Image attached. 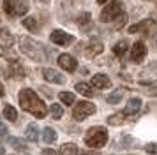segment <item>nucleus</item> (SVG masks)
<instances>
[{
  "mask_svg": "<svg viewBox=\"0 0 157 155\" xmlns=\"http://www.w3.org/2000/svg\"><path fill=\"white\" fill-rule=\"evenodd\" d=\"M43 76L46 81H50V83H58V85H62L65 83V78L60 74V72H57L55 69H44L43 70Z\"/></svg>",
  "mask_w": 157,
  "mask_h": 155,
  "instance_id": "nucleus-12",
  "label": "nucleus"
},
{
  "mask_svg": "<svg viewBox=\"0 0 157 155\" xmlns=\"http://www.w3.org/2000/svg\"><path fill=\"white\" fill-rule=\"evenodd\" d=\"M148 93H150V95H157V86H155V88H150Z\"/></svg>",
  "mask_w": 157,
  "mask_h": 155,
  "instance_id": "nucleus-33",
  "label": "nucleus"
},
{
  "mask_svg": "<svg viewBox=\"0 0 157 155\" xmlns=\"http://www.w3.org/2000/svg\"><path fill=\"white\" fill-rule=\"evenodd\" d=\"M83 155H101V153H97V152H85Z\"/></svg>",
  "mask_w": 157,
  "mask_h": 155,
  "instance_id": "nucleus-34",
  "label": "nucleus"
},
{
  "mask_svg": "<svg viewBox=\"0 0 157 155\" xmlns=\"http://www.w3.org/2000/svg\"><path fill=\"white\" fill-rule=\"evenodd\" d=\"M0 97H4V86H2V83H0Z\"/></svg>",
  "mask_w": 157,
  "mask_h": 155,
  "instance_id": "nucleus-35",
  "label": "nucleus"
},
{
  "mask_svg": "<svg viewBox=\"0 0 157 155\" xmlns=\"http://www.w3.org/2000/svg\"><path fill=\"white\" fill-rule=\"evenodd\" d=\"M0 155H4V146L0 145Z\"/></svg>",
  "mask_w": 157,
  "mask_h": 155,
  "instance_id": "nucleus-37",
  "label": "nucleus"
},
{
  "mask_svg": "<svg viewBox=\"0 0 157 155\" xmlns=\"http://www.w3.org/2000/svg\"><path fill=\"white\" fill-rule=\"evenodd\" d=\"M60 155H78V146L74 143H65L60 148Z\"/></svg>",
  "mask_w": 157,
  "mask_h": 155,
  "instance_id": "nucleus-17",
  "label": "nucleus"
},
{
  "mask_svg": "<svg viewBox=\"0 0 157 155\" xmlns=\"http://www.w3.org/2000/svg\"><path fill=\"white\" fill-rule=\"evenodd\" d=\"M20 49H21L25 55L36 60V62H43L46 60V49L41 42L34 41V39H29V37H20Z\"/></svg>",
  "mask_w": 157,
  "mask_h": 155,
  "instance_id": "nucleus-2",
  "label": "nucleus"
},
{
  "mask_svg": "<svg viewBox=\"0 0 157 155\" xmlns=\"http://www.w3.org/2000/svg\"><path fill=\"white\" fill-rule=\"evenodd\" d=\"M27 139H30L32 143H34V141H37V127L34 125V123L27 127Z\"/></svg>",
  "mask_w": 157,
  "mask_h": 155,
  "instance_id": "nucleus-26",
  "label": "nucleus"
},
{
  "mask_svg": "<svg viewBox=\"0 0 157 155\" xmlns=\"http://www.w3.org/2000/svg\"><path fill=\"white\" fill-rule=\"evenodd\" d=\"M50 111L51 115H53V118H62V115H64V109H62V106H58V104H51L50 108Z\"/></svg>",
  "mask_w": 157,
  "mask_h": 155,
  "instance_id": "nucleus-27",
  "label": "nucleus"
},
{
  "mask_svg": "<svg viewBox=\"0 0 157 155\" xmlns=\"http://www.w3.org/2000/svg\"><path fill=\"white\" fill-rule=\"evenodd\" d=\"M140 109H141V100L140 99H131L127 102V106H125V115H138L140 113Z\"/></svg>",
  "mask_w": 157,
  "mask_h": 155,
  "instance_id": "nucleus-15",
  "label": "nucleus"
},
{
  "mask_svg": "<svg viewBox=\"0 0 157 155\" xmlns=\"http://www.w3.org/2000/svg\"><path fill=\"white\" fill-rule=\"evenodd\" d=\"M9 141H11V145H13L14 148H20V150H25V148H27V145L23 143V139H18V138H11Z\"/></svg>",
  "mask_w": 157,
  "mask_h": 155,
  "instance_id": "nucleus-28",
  "label": "nucleus"
},
{
  "mask_svg": "<svg viewBox=\"0 0 157 155\" xmlns=\"http://www.w3.org/2000/svg\"><path fill=\"white\" fill-rule=\"evenodd\" d=\"M58 97H60V100H62L64 104H67V106H71L72 102H74V95H72L71 92H60Z\"/></svg>",
  "mask_w": 157,
  "mask_h": 155,
  "instance_id": "nucleus-25",
  "label": "nucleus"
},
{
  "mask_svg": "<svg viewBox=\"0 0 157 155\" xmlns=\"http://www.w3.org/2000/svg\"><path fill=\"white\" fill-rule=\"evenodd\" d=\"M92 85L95 88H99V90H104V88H109L111 86V81H109V78L106 74H95L92 78Z\"/></svg>",
  "mask_w": 157,
  "mask_h": 155,
  "instance_id": "nucleus-13",
  "label": "nucleus"
},
{
  "mask_svg": "<svg viewBox=\"0 0 157 155\" xmlns=\"http://www.w3.org/2000/svg\"><path fill=\"white\" fill-rule=\"evenodd\" d=\"M41 155H58V153L55 152V150H43V153Z\"/></svg>",
  "mask_w": 157,
  "mask_h": 155,
  "instance_id": "nucleus-32",
  "label": "nucleus"
},
{
  "mask_svg": "<svg viewBox=\"0 0 157 155\" xmlns=\"http://www.w3.org/2000/svg\"><path fill=\"white\" fill-rule=\"evenodd\" d=\"M88 21H90V13H83L78 18V25H81V27H83V25H86Z\"/></svg>",
  "mask_w": 157,
  "mask_h": 155,
  "instance_id": "nucleus-29",
  "label": "nucleus"
},
{
  "mask_svg": "<svg viewBox=\"0 0 157 155\" xmlns=\"http://www.w3.org/2000/svg\"><path fill=\"white\" fill-rule=\"evenodd\" d=\"M2 6L9 18H20L29 11V0H4Z\"/></svg>",
  "mask_w": 157,
  "mask_h": 155,
  "instance_id": "nucleus-4",
  "label": "nucleus"
},
{
  "mask_svg": "<svg viewBox=\"0 0 157 155\" xmlns=\"http://www.w3.org/2000/svg\"><path fill=\"white\" fill-rule=\"evenodd\" d=\"M85 141L90 148H102L108 143V130L104 127H92L86 132Z\"/></svg>",
  "mask_w": 157,
  "mask_h": 155,
  "instance_id": "nucleus-3",
  "label": "nucleus"
},
{
  "mask_svg": "<svg viewBox=\"0 0 157 155\" xmlns=\"http://www.w3.org/2000/svg\"><path fill=\"white\" fill-rule=\"evenodd\" d=\"M9 76H14V78H25V67H23L21 63H18V62H13L11 63V67H9Z\"/></svg>",
  "mask_w": 157,
  "mask_h": 155,
  "instance_id": "nucleus-16",
  "label": "nucleus"
},
{
  "mask_svg": "<svg viewBox=\"0 0 157 155\" xmlns=\"http://www.w3.org/2000/svg\"><path fill=\"white\" fill-rule=\"evenodd\" d=\"M102 49H104L102 42L97 41V39H90L88 44H86V48H85V56L86 58H95L97 55L102 53Z\"/></svg>",
  "mask_w": 157,
  "mask_h": 155,
  "instance_id": "nucleus-9",
  "label": "nucleus"
},
{
  "mask_svg": "<svg viewBox=\"0 0 157 155\" xmlns=\"http://www.w3.org/2000/svg\"><path fill=\"white\" fill-rule=\"evenodd\" d=\"M4 115H6V118L11 120V122H16V118H18V113H16V109L13 108V106H6L4 108Z\"/></svg>",
  "mask_w": 157,
  "mask_h": 155,
  "instance_id": "nucleus-24",
  "label": "nucleus"
},
{
  "mask_svg": "<svg viewBox=\"0 0 157 155\" xmlns=\"http://www.w3.org/2000/svg\"><path fill=\"white\" fill-rule=\"evenodd\" d=\"M39 2H44V4H50V0H39Z\"/></svg>",
  "mask_w": 157,
  "mask_h": 155,
  "instance_id": "nucleus-38",
  "label": "nucleus"
},
{
  "mask_svg": "<svg viewBox=\"0 0 157 155\" xmlns=\"http://www.w3.org/2000/svg\"><path fill=\"white\" fill-rule=\"evenodd\" d=\"M108 0H97V4H106Z\"/></svg>",
  "mask_w": 157,
  "mask_h": 155,
  "instance_id": "nucleus-36",
  "label": "nucleus"
},
{
  "mask_svg": "<svg viewBox=\"0 0 157 155\" xmlns=\"http://www.w3.org/2000/svg\"><path fill=\"white\" fill-rule=\"evenodd\" d=\"M129 56H131V60H132L134 63L143 62V58L147 56V46H145L141 41L134 42V44H132V48H131V53H129Z\"/></svg>",
  "mask_w": 157,
  "mask_h": 155,
  "instance_id": "nucleus-8",
  "label": "nucleus"
},
{
  "mask_svg": "<svg viewBox=\"0 0 157 155\" xmlns=\"http://www.w3.org/2000/svg\"><path fill=\"white\" fill-rule=\"evenodd\" d=\"M6 134H7V127L4 125V123H0V138L6 136Z\"/></svg>",
  "mask_w": 157,
  "mask_h": 155,
  "instance_id": "nucleus-31",
  "label": "nucleus"
},
{
  "mask_svg": "<svg viewBox=\"0 0 157 155\" xmlns=\"http://www.w3.org/2000/svg\"><path fill=\"white\" fill-rule=\"evenodd\" d=\"M55 139H57V132L53 129H50V127H46L43 130V141L44 143H53Z\"/></svg>",
  "mask_w": 157,
  "mask_h": 155,
  "instance_id": "nucleus-23",
  "label": "nucleus"
},
{
  "mask_svg": "<svg viewBox=\"0 0 157 155\" xmlns=\"http://www.w3.org/2000/svg\"><path fill=\"white\" fill-rule=\"evenodd\" d=\"M122 11H124L122 2H120V0H113V2H109V4L101 11V21H102V23L115 21L122 14Z\"/></svg>",
  "mask_w": 157,
  "mask_h": 155,
  "instance_id": "nucleus-5",
  "label": "nucleus"
},
{
  "mask_svg": "<svg viewBox=\"0 0 157 155\" xmlns=\"http://www.w3.org/2000/svg\"><path fill=\"white\" fill-rule=\"evenodd\" d=\"M14 44V37L9 32L7 28H0V46H6V48H13Z\"/></svg>",
  "mask_w": 157,
  "mask_h": 155,
  "instance_id": "nucleus-14",
  "label": "nucleus"
},
{
  "mask_svg": "<svg viewBox=\"0 0 157 155\" xmlns=\"http://www.w3.org/2000/svg\"><path fill=\"white\" fill-rule=\"evenodd\" d=\"M76 92H79L81 95H85V97H94V90L90 85L86 83H78L76 85Z\"/></svg>",
  "mask_w": 157,
  "mask_h": 155,
  "instance_id": "nucleus-21",
  "label": "nucleus"
},
{
  "mask_svg": "<svg viewBox=\"0 0 157 155\" xmlns=\"http://www.w3.org/2000/svg\"><path fill=\"white\" fill-rule=\"evenodd\" d=\"M154 27H155V23L152 20H143L132 27H129V34H147L150 30H154Z\"/></svg>",
  "mask_w": 157,
  "mask_h": 155,
  "instance_id": "nucleus-10",
  "label": "nucleus"
},
{
  "mask_svg": "<svg viewBox=\"0 0 157 155\" xmlns=\"http://www.w3.org/2000/svg\"><path fill=\"white\" fill-rule=\"evenodd\" d=\"M125 120H127V115L122 111V113L113 115V116H109V118H108V123H109V125H120V123H124Z\"/></svg>",
  "mask_w": 157,
  "mask_h": 155,
  "instance_id": "nucleus-20",
  "label": "nucleus"
},
{
  "mask_svg": "<svg viewBox=\"0 0 157 155\" xmlns=\"http://www.w3.org/2000/svg\"><path fill=\"white\" fill-rule=\"evenodd\" d=\"M127 49H129V42L122 39V41H118V42L113 46V53H115L117 56H122L125 51H127Z\"/></svg>",
  "mask_w": 157,
  "mask_h": 155,
  "instance_id": "nucleus-18",
  "label": "nucleus"
},
{
  "mask_svg": "<svg viewBox=\"0 0 157 155\" xmlns=\"http://www.w3.org/2000/svg\"><path fill=\"white\" fill-rule=\"evenodd\" d=\"M122 97H124V88H117L113 93L108 95V102H109V104H118L122 100Z\"/></svg>",
  "mask_w": 157,
  "mask_h": 155,
  "instance_id": "nucleus-22",
  "label": "nucleus"
},
{
  "mask_svg": "<svg viewBox=\"0 0 157 155\" xmlns=\"http://www.w3.org/2000/svg\"><path fill=\"white\" fill-rule=\"evenodd\" d=\"M23 27L27 28V30H30L32 34H37L39 32V25H37L36 18H25L23 20Z\"/></svg>",
  "mask_w": 157,
  "mask_h": 155,
  "instance_id": "nucleus-19",
  "label": "nucleus"
},
{
  "mask_svg": "<svg viewBox=\"0 0 157 155\" xmlns=\"http://www.w3.org/2000/svg\"><path fill=\"white\" fill-rule=\"evenodd\" d=\"M95 113V106L92 102H88V100H81L78 104L74 106V109H72V118L81 122V120H85L86 116H90Z\"/></svg>",
  "mask_w": 157,
  "mask_h": 155,
  "instance_id": "nucleus-6",
  "label": "nucleus"
},
{
  "mask_svg": "<svg viewBox=\"0 0 157 155\" xmlns=\"http://www.w3.org/2000/svg\"><path fill=\"white\" fill-rule=\"evenodd\" d=\"M145 152H148V153H157V143H150L145 146Z\"/></svg>",
  "mask_w": 157,
  "mask_h": 155,
  "instance_id": "nucleus-30",
  "label": "nucleus"
},
{
  "mask_svg": "<svg viewBox=\"0 0 157 155\" xmlns=\"http://www.w3.org/2000/svg\"><path fill=\"white\" fill-rule=\"evenodd\" d=\"M50 39L53 44H58V46H71L72 42H74V35L67 34L64 30H53Z\"/></svg>",
  "mask_w": 157,
  "mask_h": 155,
  "instance_id": "nucleus-7",
  "label": "nucleus"
},
{
  "mask_svg": "<svg viewBox=\"0 0 157 155\" xmlns=\"http://www.w3.org/2000/svg\"><path fill=\"white\" fill-rule=\"evenodd\" d=\"M58 65H60L64 70L72 72V70H76V67H78V62H76V58H74V56L64 53V55L58 56Z\"/></svg>",
  "mask_w": 157,
  "mask_h": 155,
  "instance_id": "nucleus-11",
  "label": "nucleus"
},
{
  "mask_svg": "<svg viewBox=\"0 0 157 155\" xmlns=\"http://www.w3.org/2000/svg\"><path fill=\"white\" fill-rule=\"evenodd\" d=\"M20 106H21L25 111L32 113L37 118H44L46 113H48V108L41 99L37 97V93L30 88H23L20 92Z\"/></svg>",
  "mask_w": 157,
  "mask_h": 155,
  "instance_id": "nucleus-1",
  "label": "nucleus"
}]
</instances>
